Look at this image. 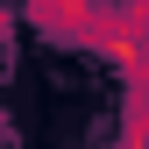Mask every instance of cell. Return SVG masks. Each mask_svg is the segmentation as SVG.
Wrapping results in <instances>:
<instances>
[{"label":"cell","mask_w":149,"mask_h":149,"mask_svg":"<svg viewBox=\"0 0 149 149\" xmlns=\"http://www.w3.org/2000/svg\"><path fill=\"white\" fill-rule=\"evenodd\" d=\"M22 14L57 43H78V50L107 43V0H22Z\"/></svg>","instance_id":"cell-1"},{"label":"cell","mask_w":149,"mask_h":149,"mask_svg":"<svg viewBox=\"0 0 149 149\" xmlns=\"http://www.w3.org/2000/svg\"><path fill=\"white\" fill-rule=\"evenodd\" d=\"M7 36H14V14H7V7H0V43H7Z\"/></svg>","instance_id":"cell-2"}]
</instances>
